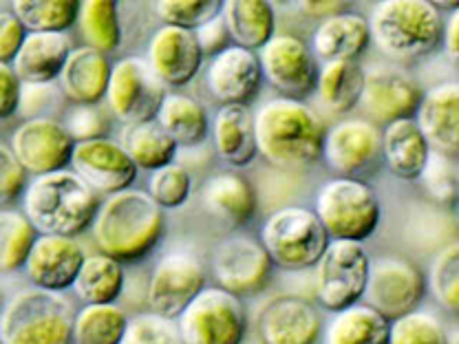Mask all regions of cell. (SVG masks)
Masks as SVG:
<instances>
[{"label": "cell", "instance_id": "1", "mask_svg": "<svg viewBox=\"0 0 459 344\" xmlns=\"http://www.w3.org/2000/svg\"><path fill=\"white\" fill-rule=\"evenodd\" d=\"M255 119L256 155L281 170L307 168L323 150L325 122L303 99L274 98L261 104Z\"/></svg>", "mask_w": 459, "mask_h": 344}, {"label": "cell", "instance_id": "2", "mask_svg": "<svg viewBox=\"0 0 459 344\" xmlns=\"http://www.w3.org/2000/svg\"><path fill=\"white\" fill-rule=\"evenodd\" d=\"M164 210L143 190L126 188L108 194L98 205L91 232L100 254L119 262L140 261L148 256L164 236Z\"/></svg>", "mask_w": 459, "mask_h": 344}, {"label": "cell", "instance_id": "3", "mask_svg": "<svg viewBox=\"0 0 459 344\" xmlns=\"http://www.w3.org/2000/svg\"><path fill=\"white\" fill-rule=\"evenodd\" d=\"M98 205V194L66 168L33 176L22 190V214L47 236L75 238L93 223Z\"/></svg>", "mask_w": 459, "mask_h": 344}, {"label": "cell", "instance_id": "4", "mask_svg": "<svg viewBox=\"0 0 459 344\" xmlns=\"http://www.w3.org/2000/svg\"><path fill=\"white\" fill-rule=\"evenodd\" d=\"M367 25L380 54L411 62L437 49L444 18L437 4L429 0H382L373 7Z\"/></svg>", "mask_w": 459, "mask_h": 344}, {"label": "cell", "instance_id": "5", "mask_svg": "<svg viewBox=\"0 0 459 344\" xmlns=\"http://www.w3.org/2000/svg\"><path fill=\"white\" fill-rule=\"evenodd\" d=\"M74 309L62 294L25 289L0 312L3 344H74Z\"/></svg>", "mask_w": 459, "mask_h": 344}, {"label": "cell", "instance_id": "6", "mask_svg": "<svg viewBox=\"0 0 459 344\" xmlns=\"http://www.w3.org/2000/svg\"><path fill=\"white\" fill-rule=\"evenodd\" d=\"M314 214L329 241L362 243L380 223V199L365 181L333 176L316 193Z\"/></svg>", "mask_w": 459, "mask_h": 344}, {"label": "cell", "instance_id": "7", "mask_svg": "<svg viewBox=\"0 0 459 344\" xmlns=\"http://www.w3.org/2000/svg\"><path fill=\"white\" fill-rule=\"evenodd\" d=\"M327 243L329 236L314 210L303 205H283L274 210L261 228V245L272 265L290 271L314 267Z\"/></svg>", "mask_w": 459, "mask_h": 344}, {"label": "cell", "instance_id": "8", "mask_svg": "<svg viewBox=\"0 0 459 344\" xmlns=\"http://www.w3.org/2000/svg\"><path fill=\"white\" fill-rule=\"evenodd\" d=\"M371 258L356 241H329L316 262L314 294L327 312H342L360 303L369 279Z\"/></svg>", "mask_w": 459, "mask_h": 344}, {"label": "cell", "instance_id": "9", "mask_svg": "<svg viewBox=\"0 0 459 344\" xmlns=\"http://www.w3.org/2000/svg\"><path fill=\"white\" fill-rule=\"evenodd\" d=\"M175 322L184 344H243L247 333L241 298L219 287H204Z\"/></svg>", "mask_w": 459, "mask_h": 344}, {"label": "cell", "instance_id": "10", "mask_svg": "<svg viewBox=\"0 0 459 344\" xmlns=\"http://www.w3.org/2000/svg\"><path fill=\"white\" fill-rule=\"evenodd\" d=\"M166 86L160 82L146 57L128 56L111 66L107 86V107L119 122L137 124L155 119L166 98Z\"/></svg>", "mask_w": 459, "mask_h": 344}, {"label": "cell", "instance_id": "11", "mask_svg": "<svg viewBox=\"0 0 459 344\" xmlns=\"http://www.w3.org/2000/svg\"><path fill=\"white\" fill-rule=\"evenodd\" d=\"M427 294V279L422 270L409 258L382 256L369 265L362 300L382 318L391 320L413 312Z\"/></svg>", "mask_w": 459, "mask_h": 344}, {"label": "cell", "instance_id": "12", "mask_svg": "<svg viewBox=\"0 0 459 344\" xmlns=\"http://www.w3.org/2000/svg\"><path fill=\"white\" fill-rule=\"evenodd\" d=\"M210 267L219 289H226L237 298L258 294L272 274V261L261 241L247 234L221 238L210 256Z\"/></svg>", "mask_w": 459, "mask_h": 344}, {"label": "cell", "instance_id": "13", "mask_svg": "<svg viewBox=\"0 0 459 344\" xmlns=\"http://www.w3.org/2000/svg\"><path fill=\"white\" fill-rule=\"evenodd\" d=\"M205 287V267L190 252H169L155 262L146 287L152 314L177 320Z\"/></svg>", "mask_w": 459, "mask_h": 344}, {"label": "cell", "instance_id": "14", "mask_svg": "<svg viewBox=\"0 0 459 344\" xmlns=\"http://www.w3.org/2000/svg\"><path fill=\"white\" fill-rule=\"evenodd\" d=\"M263 78L283 98L303 99L316 89L318 62L307 45L291 33H274L258 49Z\"/></svg>", "mask_w": 459, "mask_h": 344}, {"label": "cell", "instance_id": "15", "mask_svg": "<svg viewBox=\"0 0 459 344\" xmlns=\"http://www.w3.org/2000/svg\"><path fill=\"white\" fill-rule=\"evenodd\" d=\"M74 146L75 143L65 126L49 115H42L25 119L21 126H16L9 150L22 170L38 176L69 166Z\"/></svg>", "mask_w": 459, "mask_h": 344}, {"label": "cell", "instance_id": "16", "mask_svg": "<svg viewBox=\"0 0 459 344\" xmlns=\"http://www.w3.org/2000/svg\"><path fill=\"white\" fill-rule=\"evenodd\" d=\"M422 89L418 80L395 64H376L365 69V82L358 99L373 124H391L395 119L413 117Z\"/></svg>", "mask_w": 459, "mask_h": 344}, {"label": "cell", "instance_id": "17", "mask_svg": "<svg viewBox=\"0 0 459 344\" xmlns=\"http://www.w3.org/2000/svg\"><path fill=\"white\" fill-rule=\"evenodd\" d=\"M69 164L71 172H75L98 197H108L131 188L137 176L131 157L124 152L119 142L108 137L75 143Z\"/></svg>", "mask_w": 459, "mask_h": 344}, {"label": "cell", "instance_id": "18", "mask_svg": "<svg viewBox=\"0 0 459 344\" xmlns=\"http://www.w3.org/2000/svg\"><path fill=\"white\" fill-rule=\"evenodd\" d=\"M320 157L336 176L356 179L380 159V128L369 119H342L325 128Z\"/></svg>", "mask_w": 459, "mask_h": 344}, {"label": "cell", "instance_id": "19", "mask_svg": "<svg viewBox=\"0 0 459 344\" xmlns=\"http://www.w3.org/2000/svg\"><path fill=\"white\" fill-rule=\"evenodd\" d=\"M261 82L263 73L256 54L237 45L219 51L205 66V89L221 107L228 104L247 107V102L256 98Z\"/></svg>", "mask_w": 459, "mask_h": 344}, {"label": "cell", "instance_id": "20", "mask_svg": "<svg viewBox=\"0 0 459 344\" xmlns=\"http://www.w3.org/2000/svg\"><path fill=\"white\" fill-rule=\"evenodd\" d=\"M84 256L86 252L78 238L38 234L22 267L36 289L60 294L74 285Z\"/></svg>", "mask_w": 459, "mask_h": 344}, {"label": "cell", "instance_id": "21", "mask_svg": "<svg viewBox=\"0 0 459 344\" xmlns=\"http://www.w3.org/2000/svg\"><path fill=\"white\" fill-rule=\"evenodd\" d=\"M263 344H316L323 331L318 309L300 296H276L258 314Z\"/></svg>", "mask_w": 459, "mask_h": 344}, {"label": "cell", "instance_id": "22", "mask_svg": "<svg viewBox=\"0 0 459 344\" xmlns=\"http://www.w3.org/2000/svg\"><path fill=\"white\" fill-rule=\"evenodd\" d=\"M148 66L169 89L186 86L204 64L197 38L188 29L161 25L148 42Z\"/></svg>", "mask_w": 459, "mask_h": 344}, {"label": "cell", "instance_id": "23", "mask_svg": "<svg viewBox=\"0 0 459 344\" xmlns=\"http://www.w3.org/2000/svg\"><path fill=\"white\" fill-rule=\"evenodd\" d=\"M429 148L455 159L459 152V84L448 80L430 86L413 115Z\"/></svg>", "mask_w": 459, "mask_h": 344}, {"label": "cell", "instance_id": "24", "mask_svg": "<svg viewBox=\"0 0 459 344\" xmlns=\"http://www.w3.org/2000/svg\"><path fill=\"white\" fill-rule=\"evenodd\" d=\"M201 203L205 212L228 228H243L256 212V193L250 181L234 170H219L204 181Z\"/></svg>", "mask_w": 459, "mask_h": 344}, {"label": "cell", "instance_id": "25", "mask_svg": "<svg viewBox=\"0 0 459 344\" xmlns=\"http://www.w3.org/2000/svg\"><path fill=\"white\" fill-rule=\"evenodd\" d=\"M111 66L107 56L91 47L71 49L56 80L57 90L71 104H100L107 95Z\"/></svg>", "mask_w": 459, "mask_h": 344}, {"label": "cell", "instance_id": "26", "mask_svg": "<svg viewBox=\"0 0 459 344\" xmlns=\"http://www.w3.org/2000/svg\"><path fill=\"white\" fill-rule=\"evenodd\" d=\"M69 54L71 40L66 33H27L9 66L21 84H51Z\"/></svg>", "mask_w": 459, "mask_h": 344}, {"label": "cell", "instance_id": "27", "mask_svg": "<svg viewBox=\"0 0 459 344\" xmlns=\"http://www.w3.org/2000/svg\"><path fill=\"white\" fill-rule=\"evenodd\" d=\"M369 25L360 13L342 12L320 21L312 36V54L323 62L358 60L369 47Z\"/></svg>", "mask_w": 459, "mask_h": 344}, {"label": "cell", "instance_id": "28", "mask_svg": "<svg viewBox=\"0 0 459 344\" xmlns=\"http://www.w3.org/2000/svg\"><path fill=\"white\" fill-rule=\"evenodd\" d=\"M380 155L400 179H418L427 166L430 148L413 117L395 119L380 131Z\"/></svg>", "mask_w": 459, "mask_h": 344}, {"label": "cell", "instance_id": "29", "mask_svg": "<svg viewBox=\"0 0 459 344\" xmlns=\"http://www.w3.org/2000/svg\"><path fill=\"white\" fill-rule=\"evenodd\" d=\"M212 140L214 150L226 164L237 168L250 164L256 157L255 119L250 108L241 104H228L219 108L212 122Z\"/></svg>", "mask_w": 459, "mask_h": 344}, {"label": "cell", "instance_id": "30", "mask_svg": "<svg viewBox=\"0 0 459 344\" xmlns=\"http://www.w3.org/2000/svg\"><path fill=\"white\" fill-rule=\"evenodd\" d=\"M221 18L232 45L241 49L258 51L274 36V9L265 0H226Z\"/></svg>", "mask_w": 459, "mask_h": 344}, {"label": "cell", "instance_id": "31", "mask_svg": "<svg viewBox=\"0 0 459 344\" xmlns=\"http://www.w3.org/2000/svg\"><path fill=\"white\" fill-rule=\"evenodd\" d=\"M126 274L122 262L107 254H86L71 289L86 305H111L124 294Z\"/></svg>", "mask_w": 459, "mask_h": 344}, {"label": "cell", "instance_id": "32", "mask_svg": "<svg viewBox=\"0 0 459 344\" xmlns=\"http://www.w3.org/2000/svg\"><path fill=\"white\" fill-rule=\"evenodd\" d=\"M155 119L169 133L177 148L197 146L210 131V119L204 104L184 93H166Z\"/></svg>", "mask_w": 459, "mask_h": 344}, {"label": "cell", "instance_id": "33", "mask_svg": "<svg viewBox=\"0 0 459 344\" xmlns=\"http://www.w3.org/2000/svg\"><path fill=\"white\" fill-rule=\"evenodd\" d=\"M362 82H365V69L358 64V60L323 62L318 66L314 90H318V99L325 108L332 113H349L358 107Z\"/></svg>", "mask_w": 459, "mask_h": 344}, {"label": "cell", "instance_id": "34", "mask_svg": "<svg viewBox=\"0 0 459 344\" xmlns=\"http://www.w3.org/2000/svg\"><path fill=\"white\" fill-rule=\"evenodd\" d=\"M119 146L124 148L137 170H157L161 166L172 164L177 155V143L170 140L169 133L157 124V119L148 122L126 124L122 131V142Z\"/></svg>", "mask_w": 459, "mask_h": 344}, {"label": "cell", "instance_id": "35", "mask_svg": "<svg viewBox=\"0 0 459 344\" xmlns=\"http://www.w3.org/2000/svg\"><path fill=\"white\" fill-rule=\"evenodd\" d=\"M325 344H389V320L356 303L329 320Z\"/></svg>", "mask_w": 459, "mask_h": 344}, {"label": "cell", "instance_id": "36", "mask_svg": "<svg viewBox=\"0 0 459 344\" xmlns=\"http://www.w3.org/2000/svg\"><path fill=\"white\" fill-rule=\"evenodd\" d=\"M86 47L108 56L122 42V25L117 16V3L113 0H82L78 4V21Z\"/></svg>", "mask_w": 459, "mask_h": 344}, {"label": "cell", "instance_id": "37", "mask_svg": "<svg viewBox=\"0 0 459 344\" xmlns=\"http://www.w3.org/2000/svg\"><path fill=\"white\" fill-rule=\"evenodd\" d=\"M128 315L117 305H84L74 315V344H119Z\"/></svg>", "mask_w": 459, "mask_h": 344}, {"label": "cell", "instance_id": "38", "mask_svg": "<svg viewBox=\"0 0 459 344\" xmlns=\"http://www.w3.org/2000/svg\"><path fill=\"white\" fill-rule=\"evenodd\" d=\"M78 0H16L12 13L27 33H66L78 21Z\"/></svg>", "mask_w": 459, "mask_h": 344}, {"label": "cell", "instance_id": "39", "mask_svg": "<svg viewBox=\"0 0 459 344\" xmlns=\"http://www.w3.org/2000/svg\"><path fill=\"white\" fill-rule=\"evenodd\" d=\"M38 232L18 210H0V271L9 274L25 265Z\"/></svg>", "mask_w": 459, "mask_h": 344}, {"label": "cell", "instance_id": "40", "mask_svg": "<svg viewBox=\"0 0 459 344\" xmlns=\"http://www.w3.org/2000/svg\"><path fill=\"white\" fill-rule=\"evenodd\" d=\"M429 289L435 300L448 309H459V243L451 241L442 247L430 262Z\"/></svg>", "mask_w": 459, "mask_h": 344}, {"label": "cell", "instance_id": "41", "mask_svg": "<svg viewBox=\"0 0 459 344\" xmlns=\"http://www.w3.org/2000/svg\"><path fill=\"white\" fill-rule=\"evenodd\" d=\"M389 344H451V338L437 315L413 309L391 320Z\"/></svg>", "mask_w": 459, "mask_h": 344}, {"label": "cell", "instance_id": "42", "mask_svg": "<svg viewBox=\"0 0 459 344\" xmlns=\"http://www.w3.org/2000/svg\"><path fill=\"white\" fill-rule=\"evenodd\" d=\"M430 201L442 208H455L459 197V172L453 157L430 150L427 166L418 176Z\"/></svg>", "mask_w": 459, "mask_h": 344}, {"label": "cell", "instance_id": "43", "mask_svg": "<svg viewBox=\"0 0 459 344\" xmlns=\"http://www.w3.org/2000/svg\"><path fill=\"white\" fill-rule=\"evenodd\" d=\"M193 193V176L186 166L166 164L151 172L148 179V197L155 201L161 210L181 208Z\"/></svg>", "mask_w": 459, "mask_h": 344}, {"label": "cell", "instance_id": "44", "mask_svg": "<svg viewBox=\"0 0 459 344\" xmlns=\"http://www.w3.org/2000/svg\"><path fill=\"white\" fill-rule=\"evenodd\" d=\"M164 25L195 31L221 13L219 0H160L152 4Z\"/></svg>", "mask_w": 459, "mask_h": 344}, {"label": "cell", "instance_id": "45", "mask_svg": "<svg viewBox=\"0 0 459 344\" xmlns=\"http://www.w3.org/2000/svg\"><path fill=\"white\" fill-rule=\"evenodd\" d=\"M119 344H184L177 322L152 312L128 318L126 331Z\"/></svg>", "mask_w": 459, "mask_h": 344}, {"label": "cell", "instance_id": "46", "mask_svg": "<svg viewBox=\"0 0 459 344\" xmlns=\"http://www.w3.org/2000/svg\"><path fill=\"white\" fill-rule=\"evenodd\" d=\"M74 143L100 140L108 133V115L100 104H74L65 111V122H60Z\"/></svg>", "mask_w": 459, "mask_h": 344}, {"label": "cell", "instance_id": "47", "mask_svg": "<svg viewBox=\"0 0 459 344\" xmlns=\"http://www.w3.org/2000/svg\"><path fill=\"white\" fill-rule=\"evenodd\" d=\"M27 185V172L13 159L12 150L0 143V210L16 201Z\"/></svg>", "mask_w": 459, "mask_h": 344}, {"label": "cell", "instance_id": "48", "mask_svg": "<svg viewBox=\"0 0 459 344\" xmlns=\"http://www.w3.org/2000/svg\"><path fill=\"white\" fill-rule=\"evenodd\" d=\"M56 95H62L57 90V86L51 84H21V104H18V111L27 115V119L31 117H42V113H47V108L54 104Z\"/></svg>", "mask_w": 459, "mask_h": 344}, {"label": "cell", "instance_id": "49", "mask_svg": "<svg viewBox=\"0 0 459 344\" xmlns=\"http://www.w3.org/2000/svg\"><path fill=\"white\" fill-rule=\"evenodd\" d=\"M195 38H197L201 56H210V57L217 56L219 51L228 49V47L232 45L221 13L214 16L212 21L205 22V25H201L199 29H195Z\"/></svg>", "mask_w": 459, "mask_h": 344}, {"label": "cell", "instance_id": "50", "mask_svg": "<svg viewBox=\"0 0 459 344\" xmlns=\"http://www.w3.org/2000/svg\"><path fill=\"white\" fill-rule=\"evenodd\" d=\"M25 36V27L18 22L12 12H0V62L3 64H12Z\"/></svg>", "mask_w": 459, "mask_h": 344}, {"label": "cell", "instance_id": "51", "mask_svg": "<svg viewBox=\"0 0 459 344\" xmlns=\"http://www.w3.org/2000/svg\"><path fill=\"white\" fill-rule=\"evenodd\" d=\"M21 104V80L12 71V66L0 62V119L12 117Z\"/></svg>", "mask_w": 459, "mask_h": 344}, {"label": "cell", "instance_id": "52", "mask_svg": "<svg viewBox=\"0 0 459 344\" xmlns=\"http://www.w3.org/2000/svg\"><path fill=\"white\" fill-rule=\"evenodd\" d=\"M457 31H459V9L455 7L451 12V16L446 18V22H444L442 38H439V42H442V47H444V54H446V57L453 62V64H457V57H459Z\"/></svg>", "mask_w": 459, "mask_h": 344}, {"label": "cell", "instance_id": "53", "mask_svg": "<svg viewBox=\"0 0 459 344\" xmlns=\"http://www.w3.org/2000/svg\"><path fill=\"white\" fill-rule=\"evenodd\" d=\"M347 3H336V0H320V3H300V12L307 13V16H316V18H329L336 16V13H342Z\"/></svg>", "mask_w": 459, "mask_h": 344}, {"label": "cell", "instance_id": "54", "mask_svg": "<svg viewBox=\"0 0 459 344\" xmlns=\"http://www.w3.org/2000/svg\"><path fill=\"white\" fill-rule=\"evenodd\" d=\"M4 307V296H3V291H0V309Z\"/></svg>", "mask_w": 459, "mask_h": 344}, {"label": "cell", "instance_id": "55", "mask_svg": "<svg viewBox=\"0 0 459 344\" xmlns=\"http://www.w3.org/2000/svg\"><path fill=\"white\" fill-rule=\"evenodd\" d=\"M0 344H3V340H0Z\"/></svg>", "mask_w": 459, "mask_h": 344}]
</instances>
